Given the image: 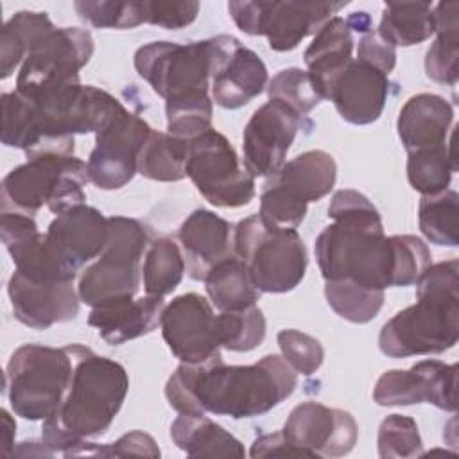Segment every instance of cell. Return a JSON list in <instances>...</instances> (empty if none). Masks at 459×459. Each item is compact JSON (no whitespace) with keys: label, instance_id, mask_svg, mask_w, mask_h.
<instances>
[{"label":"cell","instance_id":"6da1fadb","mask_svg":"<svg viewBox=\"0 0 459 459\" xmlns=\"http://www.w3.org/2000/svg\"><path fill=\"white\" fill-rule=\"evenodd\" d=\"M298 384L296 371L280 355H265L251 366L210 360L181 362L165 385L169 405L179 414L255 418L289 398Z\"/></svg>","mask_w":459,"mask_h":459},{"label":"cell","instance_id":"7a4b0ae2","mask_svg":"<svg viewBox=\"0 0 459 459\" xmlns=\"http://www.w3.org/2000/svg\"><path fill=\"white\" fill-rule=\"evenodd\" d=\"M328 217L333 224L316 238V260L325 280H351L385 290L398 283L396 235L385 237L378 210L360 192L333 194Z\"/></svg>","mask_w":459,"mask_h":459},{"label":"cell","instance_id":"3957f363","mask_svg":"<svg viewBox=\"0 0 459 459\" xmlns=\"http://www.w3.org/2000/svg\"><path fill=\"white\" fill-rule=\"evenodd\" d=\"M74 373L57 412L43 420L41 443L52 454L68 452L86 437L104 434L118 414L129 378L122 364L93 353L82 344H68Z\"/></svg>","mask_w":459,"mask_h":459},{"label":"cell","instance_id":"277c9868","mask_svg":"<svg viewBox=\"0 0 459 459\" xmlns=\"http://www.w3.org/2000/svg\"><path fill=\"white\" fill-rule=\"evenodd\" d=\"M90 181L86 163L75 156L45 154L14 167L2 179V212L34 217L47 208L59 215L84 204L82 186Z\"/></svg>","mask_w":459,"mask_h":459},{"label":"cell","instance_id":"5b68a950","mask_svg":"<svg viewBox=\"0 0 459 459\" xmlns=\"http://www.w3.org/2000/svg\"><path fill=\"white\" fill-rule=\"evenodd\" d=\"M233 253L247 265L260 292H289L307 271V249L296 228L267 224L258 213L233 228Z\"/></svg>","mask_w":459,"mask_h":459},{"label":"cell","instance_id":"8992f818","mask_svg":"<svg viewBox=\"0 0 459 459\" xmlns=\"http://www.w3.org/2000/svg\"><path fill=\"white\" fill-rule=\"evenodd\" d=\"M74 373L68 346L23 344L5 368V393L14 414L23 420H47L57 412Z\"/></svg>","mask_w":459,"mask_h":459},{"label":"cell","instance_id":"52a82bcc","mask_svg":"<svg viewBox=\"0 0 459 459\" xmlns=\"http://www.w3.org/2000/svg\"><path fill=\"white\" fill-rule=\"evenodd\" d=\"M459 337V294L416 287V303L380 330L378 348L393 359L443 353Z\"/></svg>","mask_w":459,"mask_h":459},{"label":"cell","instance_id":"ba28073f","mask_svg":"<svg viewBox=\"0 0 459 459\" xmlns=\"http://www.w3.org/2000/svg\"><path fill=\"white\" fill-rule=\"evenodd\" d=\"M147 228L131 217H108V240L99 260L88 265L77 285L81 301L90 307L133 298L140 285V260L147 251Z\"/></svg>","mask_w":459,"mask_h":459},{"label":"cell","instance_id":"9c48e42d","mask_svg":"<svg viewBox=\"0 0 459 459\" xmlns=\"http://www.w3.org/2000/svg\"><path fill=\"white\" fill-rule=\"evenodd\" d=\"M337 165L325 151H307L267 178L260 194V217L273 226L296 228L308 203L323 199L335 185Z\"/></svg>","mask_w":459,"mask_h":459},{"label":"cell","instance_id":"30bf717a","mask_svg":"<svg viewBox=\"0 0 459 459\" xmlns=\"http://www.w3.org/2000/svg\"><path fill=\"white\" fill-rule=\"evenodd\" d=\"M346 2H238L228 4L235 25L251 36H267L276 52L296 48L301 39L316 34Z\"/></svg>","mask_w":459,"mask_h":459},{"label":"cell","instance_id":"8fae6325","mask_svg":"<svg viewBox=\"0 0 459 459\" xmlns=\"http://www.w3.org/2000/svg\"><path fill=\"white\" fill-rule=\"evenodd\" d=\"M186 176L213 206L238 208L255 197V178L240 165L230 140L213 127L190 140Z\"/></svg>","mask_w":459,"mask_h":459},{"label":"cell","instance_id":"7c38bea8","mask_svg":"<svg viewBox=\"0 0 459 459\" xmlns=\"http://www.w3.org/2000/svg\"><path fill=\"white\" fill-rule=\"evenodd\" d=\"M134 68L165 102L208 93L210 41L147 43L136 50Z\"/></svg>","mask_w":459,"mask_h":459},{"label":"cell","instance_id":"4fadbf2b","mask_svg":"<svg viewBox=\"0 0 459 459\" xmlns=\"http://www.w3.org/2000/svg\"><path fill=\"white\" fill-rule=\"evenodd\" d=\"M93 56V38L86 29H45L29 47L16 77V91L29 93L45 84L79 77V70Z\"/></svg>","mask_w":459,"mask_h":459},{"label":"cell","instance_id":"5bb4252c","mask_svg":"<svg viewBox=\"0 0 459 459\" xmlns=\"http://www.w3.org/2000/svg\"><path fill=\"white\" fill-rule=\"evenodd\" d=\"M151 131L143 118L120 106L108 126L95 134V147L86 161L90 181L102 190L127 185L138 172V154Z\"/></svg>","mask_w":459,"mask_h":459},{"label":"cell","instance_id":"9a60e30c","mask_svg":"<svg viewBox=\"0 0 459 459\" xmlns=\"http://www.w3.org/2000/svg\"><path fill=\"white\" fill-rule=\"evenodd\" d=\"M305 127L310 129L312 122L281 102L269 100L260 106L251 115L242 134L246 170L253 178L276 174L283 167L296 134Z\"/></svg>","mask_w":459,"mask_h":459},{"label":"cell","instance_id":"2e32d148","mask_svg":"<svg viewBox=\"0 0 459 459\" xmlns=\"http://www.w3.org/2000/svg\"><path fill=\"white\" fill-rule=\"evenodd\" d=\"M208 41L215 104L224 109H238L258 97L269 81L267 68L258 54L228 34H219Z\"/></svg>","mask_w":459,"mask_h":459},{"label":"cell","instance_id":"e0dca14e","mask_svg":"<svg viewBox=\"0 0 459 459\" xmlns=\"http://www.w3.org/2000/svg\"><path fill=\"white\" fill-rule=\"evenodd\" d=\"M160 326L163 341L181 362L197 364L221 355L217 316L197 292L181 294L165 305Z\"/></svg>","mask_w":459,"mask_h":459},{"label":"cell","instance_id":"ac0fdd59","mask_svg":"<svg viewBox=\"0 0 459 459\" xmlns=\"http://www.w3.org/2000/svg\"><path fill=\"white\" fill-rule=\"evenodd\" d=\"M281 434L303 457H342L355 446L359 427L342 409L303 402L290 411Z\"/></svg>","mask_w":459,"mask_h":459},{"label":"cell","instance_id":"d6986e66","mask_svg":"<svg viewBox=\"0 0 459 459\" xmlns=\"http://www.w3.org/2000/svg\"><path fill=\"white\" fill-rule=\"evenodd\" d=\"M457 366L441 360H421L411 369H391L380 375L373 389L378 405L432 403L443 411L455 412Z\"/></svg>","mask_w":459,"mask_h":459},{"label":"cell","instance_id":"ffe728a7","mask_svg":"<svg viewBox=\"0 0 459 459\" xmlns=\"http://www.w3.org/2000/svg\"><path fill=\"white\" fill-rule=\"evenodd\" d=\"M0 235L16 265V273L32 281H74L75 276L63 265L47 235L38 231L34 217L2 212Z\"/></svg>","mask_w":459,"mask_h":459},{"label":"cell","instance_id":"44dd1931","mask_svg":"<svg viewBox=\"0 0 459 459\" xmlns=\"http://www.w3.org/2000/svg\"><path fill=\"white\" fill-rule=\"evenodd\" d=\"M7 294L14 317L34 330L70 321L79 312L81 298L74 281H32L14 271L7 283Z\"/></svg>","mask_w":459,"mask_h":459},{"label":"cell","instance_id":"7402d4cb","mask_svg":"<svg viewBox=\"0 0 459 459\" xmlns=\"http://www.w3.org/2000/svg\"><path fill=\"white\" fill-rule=\"evenodd\" d=\"M45 235L63 265L77 276L86 262L102 253L108 240V219L97 208L79 204L59 213Z\"/></svg>","mask_w":459,"mask_h":459},{"label":"cell","instance_id":"603a6c76","mask_svg":"<svg viewBox=\"0 0 459 459\" xmlns=\"http://www.w3.org/2000/svg\"><path fill=\"white\" fill-rule=\"evenodd\" d=\"M389 79L378 68L351 59L348 66L332 82L326 99H330L342 120L366 126L384 111L389 95Z\"/></svg>","mask_w":459,"mask_h":459},{"label":"cell","instance_id":"cb8c5ba5","mask_svg":"<svg viewBox=\"0 0 459 459\" xmlns=\"http://www.w3.org/2000/svg\"><path fill=\"white\" fill-rule=\"evenodd\" d=\"M231 231L228 221L204 208L194 210L183 221L178 238L190 278L204 280L215 264L235 255Z\"/></svg>","mask_w":459,"mask_h":459},{"label":"cell","instance_id":"d4e9b609","mask_svg":"<svg viewBox=\"0 0 459 459\" xmlns=\"http://www.w3.org/2000/svg\"><path fill=\"white\" fill-rule=\"evenodd\" d=\"M163 307V298L149 294L138 299H111L91 307L88 325L97 328L99 335L108 344L117 346L152 332L161 321Z\"/></svg>","mask_w":459,"mask_h":459},{"label":"cell","instance_id":"484cf974","mask_svg":"<svg viewBox=\"0 0 459 459\" xmlns=\"http://www.w3.org/2000/svg\"><path fill=\"white\" fill-rule=\"evenodd\" d=\"M454 122L452 104L436 93L412 95L400 109L396 129L407 152L437 147L446 142Z\"/></svg>","mask_w":459,"mask_h":459},{"label":"cell","instance_id":"4316f807","mask_svg":"<svg viewBox=\"0 0 459 459\" xmlns=\"http://www.w3.org/2000/svg\"><path fill=\"white\" fill-rule=\"evenodd\" d=\"M353 30L348 22L341 16L328 20L316 34L308 48L305 50L307 72L312 77L316 90L323 99H326L328 90L335 77L348 66L353 59Z\"/></svg>","mask_w":459,"mask_h":459},{"label":"cell","instance_id":"83f0119b","mask_svg":"<svg viewBox=\"0 0 459 459\" xmlns=\"http://www.w3.org/2000/svg\"><path fill=\"white\" fill-rule=\"evenodd\" d=\"M170 437L190 457H244L242 443L204 416L179 414L170 425Z\"/></svg>","mask_w":459,"mask_h":459},{"label":"cell","instance_id":"f1b7e54d","mask_svg":"<svg viewBox=\"0 0 459 459\" xmlns=\"http://www.w3.org/2000/svg\"><path fill=\"white\" fill-rule=\"evenodd\" d=\"M459 4L439 2L432 11L436 41L425 56L427 75L441 84L454 86L459 75Z\"/></svg>","mask_w":459,"mask_h":459},{"label":"cell","instance_id":"f546056e","mask_svg":"<svg viewBox=\"0 0 459 459\" xmlns=\"http://www.w3.org/2000/svg\"><path fill=\"white\" fill-rule=\"evenodd\" d=\"M203 281L212 303L221 312L253 307L260 298L247 265L237 255L215 264Z\"/></svg>","mask_w":459,"mask_h":459},{"label":"cell","instance_id":"4dcf8cb0","mask_svg":"<svg viewBox=\"0 0 459 459\" xmlns=\"http://www.w3.org/2000/svg\"><path fill=\"white\" fill-rule=\"evenodd\" d=\"M377 32L394 48L423 43L434 34L432 5L427 2H387Z\"/></svg>","mask_w":459,"mask_h":459},{"label":"cell","instance_id":"1f68e13d","mask_svg":"<svg viewBox=\"0 0 459 459\" xmlns=\"http://www.w3.org/2000/svg\"><path fill=\"white\" fill-rule=\"evenodd\" d=\"M188 145L190 140L151 131L138 154V174L154 181H181L186 178Z\"/></svg>","mask_w":459,"mask_h":459},{"label":"cell","instance_id":"d6a6232c","mask_svg":"<svg viewBox=\"0 0 459 459\" xmlns=\"http://www.w3.org/2000/svg\"><path fill=\"white\" fill-rule=\"evenodd\" d=\"M455 169L454 145L448 142L409 152L407 158V179L421 195H434L446 190Z\"/></svg>","mask_w":459,"mask_h":459},{"label":"cell","instance_id":"836d02e7","mask_svg":"<svg viewBox=\"0 0 459 459\" xmlns=\"http://www.w3.org/2000/svg\"><path fill=\"white\" fill-rule=\"evenodd\" d=\"M185 258L178 244L169 237L152 240L143 260V289L149 296L165 298L181 281L185 273Z\"/></svg>","mask_w":459,"mask_h":459},{"label":"cell","instance_id":"e575fe53","mask_svg":"<svg viewBox=\"0 0 459 459\" xmlns=\"http://www.w3.org/2000/svg\"><path fill=\"white\" fill-rule=\"evenodd\" d=\"M325 296L337 316L359 325L375 319L384 303V290L351 280H326Z\"/></svg>","mask_w":459,"mask_h":459},{"label":"cell","instance_id":"d590c367","mask_svg":"<svg viewBox=\"0 0 459 459\" xmlns=\"http://www.w3.org/2000/svg\"><path fill=\"white\" fill-rule=\"evenodd\" d=\"M457 204V192L448 188L439 194L421 197L418 208V222L427 240L436 246L448 247H455L459 244Z\"/></svg>","mask_w":459,"mask_h":459},{"label":"cell","instance_id":"8d00e7d4","mask_svg":"<svg viewBox=\"0 0 459 459\" xmlns=\"http://www.w3.org/2000/svg\"><path fill=\"white\" fill-rule=\"evenodd\" d=\"M50 25V18L47 13H32V11H20L13 18H9L2 29L0 47H2V79L9 77L14 68L23 63L30 43Z\"/></svg>","mask_w":459,"mask_h":459},{"label":"cell","instance_id":"74e56055","mask_svg":"<svg viewBox=\"0 0 459 459\" xmlns=\"http://www.w3.org/2000/svg\"><path fill=\"white\" fill-rule=\"evenodd\" d=\"M217 325L221 348L230 351L255 350L265 337V317L256 305L242 310L221 312L217 316Z\"/></svg>","mask_w":459,"mask_h":459},{"label":"cell","instance_id":"f35d334b","mask_svg":"<svg viewBox=\"0 0 459 459\" xmlns=\"http://www.w3.org/2000/svg\"><path fill=\"white\" fill-rule=\"evenodd\" d=\"M267 93L269 100L281 102L301 117H307L323 100L308 72L301 68L280 70L269 81Z\"/></svg>","mask_w":459,"mask_h":459},{"label":"cell","instance_id":"ab89813d","mask_svg":"<svg viewBox=\"0 0 459 459\" xmlns=\"http://www.w3.org/2000/svg\"><path fill=\"white\" fill-rule=\"evenodd\" d=\"M212 100L208 93H197L165 102L167 129L170 134L194 140L212 129Z\"/></svg>","mask_w":459,"mask_h":459},{"label":"cell","instance_id":"60d3db41","mask_svg":"<svg viewBox=\"0 0 459 459\" xmlns=\"http://www.w3.org/2000/svg\"><path fill=\"white\" fill-rule=\"evenodd\" d=\"M74 7L81 20L97 29H133L145 20V2H115V0H79Z\"/></svg>","mask_w":459,"mask_h":459},{"label":"cell","instance_id":"b9f144b4","mask_svg":"<svg viewBox=\"0 0 459 459\" xmlns=\"http://www.w3.org/2000/svg\"><path fill=\"white\" fill-rule=\"evenodd\" d=\"M378 455L382 459H407L421 455V436L412 418L389 414L378 427Z\"/></svg>","mask_w":459,"mask_h":459},{"label":"cell","instance_id":"7bdbcfd3","mask_svg":"<svg viewBox=\"0 0 459 459\" xmlns=\"http://www.w3.org/2000/svg\"><path fill=\"white\" fill-rule=\"evenodd\" d=\"M276 339L285 362L296 373L308 377L321 368L325 359V350L316 337L294 328H287V330H281L276 335Z\"/></svg>","mask_w":459,"mask_h":459},{"label":"cell","instance_id":"ee69618b","mask_svg":"<svg viewBox=\"0 0 459 459\" xmlns=\"http://www.w3.org/2000/svg\"><path fill=\"white\" fill-rule=\"evenodd\" d=\"M63 455L65 457H72V455H104V457L145 455V457H160V448L149 434H145L142 430H131V432L124 434L120 439H117L115 443H108V445L81 441L77 446L70 448Z\"/></svg>","mask_w":459,"mask_h":459},{"label":"cell","instance_id":"f6af8a7d","mask_svg":"<svg viewBox=\"0 0 459 459\" xmlns=\"http://www.w3.org/2000/svg\"><path fill=\"white\" fill-rule=\"evenodd\" d=\"M199 7V2H145V20L151 25L176 30L190 25L197 16Z\"/></svg>","mask_w":459,"mask_h":459},{"label":"cell","instance_id":"bcb514c9","mask_svg":"<svg viewBox=\"0 0 459 459\" xmlns=\"http://www.w3.org/2000/svg\"><path fill=\"white\" fill-rule=\"evenodd\" d=\"M355 59L364 61L389 75L396 65V48L387 43L377 30H369L359 39Z\"/></svg>","mask_w":459,"mask_h":459},{"label":"cell","instance_id":"7dc6e473","mask_svg":"<svg viewBox=\"0 0 459 459\" xmlns=\"http://www.w3.org/2000/svg\"><path fill=\"white\" fill-rule=\"evenodd\" d=\"M251 457H267V455H296L303 457V454L294 448L281 432H273V434H262L255 439L251 445Z\"/></svg>","mask_w":459,"mask_h":459},{"label":"cell","instance_id":"c3c4849f","mask_svg":"<svg viewBox=\"0 0 459 459\" xmlns=\"http://www.w3.org/2000/svg\"><path fill=\"white\" fill-rule=\"evenodd\" d=\"M0 414H2V446H0V452H2V455H13L16 423L5 409H2Z\"/></svg>","mask_w":459,"mask_h":459},{"label":"cell","instance_id":"681fc988","mask_svg":"<svg viewBox=\"0 0 459 459\" xmlns=\"http://www.w3.org/2000/svg\"><path fill=\"white\" fill-rule=\"evenodd\" d=\"M348 25L351 30H357V32H369L371 30V18L368 13L364 11H359V13H351L348 18H346Z\"/></svg>","mask_w":459,"mask_h":459}]
</instances>
